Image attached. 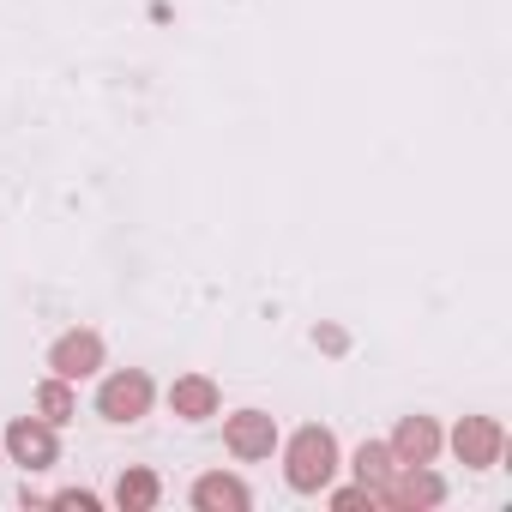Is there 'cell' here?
I'll return each instance as SVG.
<instances>
[{
	"mask_svg": "<svg viewBox=\"0 0 512 512\" xmlns=\"http://www.w3.org/2000/svg\"><path fill=\"white\" fill-rule=\"evenodd\" d=\"M7 452H13V464H25V470H49L55 458H61V440H55V422H13L7 428Z\"/></svg>",
	"mask_w": 512,
	"mask_h": 512,
	"instance_id": "6",
	"label": "cell"
},
{
	"mask_svg": "<svg viewBox=\"0 0 512 512\" xmlns=\"http://www.w3.org/2000/svg\"><path fill=\"white\" fill-rule=\"evenodd\" d=\"M392 470H398V458H392V446H386V440H362V452H356V482L380 494Z\"/></svg>",
	"mask_w": 512,
	"mask_h": 512,
	"instance_id": "12",
	"label": "cell"
},
{
	"mask_svg": "<svg viewBox=\"0 0 512 512\" xmlns=\"http://www.w3.org/2000/svg\"><path fill=\"white\" fill-rule=\"evenodd\" d=\"M314 338H320V344H326V350H344V332H338V326H320V332H314Z\"/></svg>",
	"mask_w": 512,
	"mask_h": 512,
	"instance_id": "16",
	"label": "cell"
},
{
	"mask_svg": "<svg viewBox=\"0 0 512 512\" xmlns=\"http://www.w3.org/2000/svg\"><path fill=\"white\" fill-rule=\"evenodd\" d=\"M37 410H43V422H55V428H61V422H73V410H79V404H73V386H67L61 374H55V380H43V386H37Z\"/></svg>",
	"mask_w": 512,
	"mask_h": 512,
	"instance_id": "13",
	"label": "cell"
},
{
	"mask_svg": "<svg viewBox=\"0 0 512 512\" xmlns=\"http://www.w3.org/2000/svg\"><path fill=\"white\" fill-rule=\"evenodd\" d=\"M151 374L145 368H121V374H109L103 380V392H97V416L103 422H139L145 410H151Z\"/></svg>",
	"mask_w": 512,
	"mask_h": 512,
	"instance_id": "2",
	"label": "cell"
},
{
	"mask_svg": "<svg viewBox=\"0 0 512 512\" xmlns=\"http://www.w3.org/2000/svg\"><path fill=\"white\" fill-rule=\"evenodd\" d=\"M392 458L398 464H434V452H440V428H434V416H404L398 428H392Z\"/></svg>",
	"mask_w": 512,
	"mask_h": 512,
	"instance_id": "8",
	"label": "cell"
},
{
	"mask_svg": "<svg viewBox=\"0 0 512 512\" xmlns=\"http://www.w3.org/2000/svg\"><path fill=\"white\" fill-rule=\"evenodd\" d=\"M332 506H338V512H356V506H374V488H362V482H356V488H338V494H332Z\"/></svg>",
	"mask_w": 512,
	"mask_h": 512,
	"instance_id": "14",
	"label": "cell"
},
{
	"mask_svg": "<svg viewBox=\"0 0 512 512\" xmlns=\"http://www.w3.org/2000/svg\"><path fill=\"white\" fill-rule=\"evenodd\" d=\"M500 446H506V434H500L494 416H464V422L452 428V452H458V464H470V470L500 464Z\"/></svg>",
	"mask_w": 512,
	"mask_h": 512,
	"instance_id": "4",
	"label": "cell"
},
{
	"mask_svg": "<svg viewBox=\"0 0 512 512\" xmlns=\"http://www.w3.org/2000/svg\"><path fill=\"white\" fill-rule=\"evenodd\" d=\"M284 476H290L296 494H320V488L338 476V434L320 428V422L296 428V434H290V452H284Z\"/></svg>",
	"mask_w": 512,
	"mask_h": 512,
	"instance_id": "1",
	"label": "cell"
},
{
	"mask_svg": "<svg viewBox=\"0 0 512 512\" xmlns=\"http://www.w3.org/2000/svg\"><path fill=\"white\" fill-rule=\"evenodd\" d=\"M374 500H386L392 512H422V506H440V500H446V482H440L428 464H398Z\"/></svg>",
	"mask_w": 512,
	"mask_h": 512,
	"instance_id": "3",
	"label": "cell"
},
{
	"mask_svg": "<svg viewBox=\"0 0 512 512\" xmlns=\"http://www.w3.org/2000/svg\"><path fill=\"white\" fill-rule=\"evenodd\" d=\"M217 380H205V374H181L175 386H169V410L175 416H187V422H205V416H217Z\"/></svg>",
	"mask_w": 512,
	"mask_h": 512,
	"instance_id": "9",
	"label": "cell"
},
{
	"mask_svg": "<svg viewBox=\"0 0 512 512\" xmlns=\"http://www.w3.org/2000/svg\"><path fill=\"white\" fill-rule=\"evenodd\" d=\"M157 494H163V482H157V470H121V482H115V506L121 512H151L157 506Z\"/></svg>",
	"mask_w": 512,
	"mask_h": 512,
	"instance_id": "11",
	"label": "cell"
},
{
	"mask_svg": "<svg viewBox=\"0 0 512 512\" xmlns=\"http://www.w3.org/2000/svg\"><path fill=\"white\" fill-rule=\"evenodd\" d=\"M223 446H229L235 458H272L278 422H272L266 410H235V416L223 422Z\"/></svg>",
	"mask_w": 512,
	"mask_h": 512,
	"instance_id": "5",
	"label": "cell"
},
{
	"mask_svg": "<svg viewBox=\"0 0 512 512\" xmlns=\"http://www.w3.org/2000/svg\"><path fill=\"white\" fill-rule=\"evenodd\" d=\"M49 506H61V512H97V494H85V488H67V494H55Z\"/></svg>",
	"mask_w": 512,
	"mask_h": 512,
	"instance_id": "15",
	"label": "cell"
},
{
	"mask_svg": "<svg viewBox=\"0 0 512 512\" xmlns=\"http://www.w3.org/2000/svg\"><path fill=\"white\" fill-rule=\"evenodd\" d=\"M49 368L61 374V380H85V374H97L103 368V338L97 332H61L55 338V350H49Z\"/></svg>",
	"mask_w": 512,
	"mask_h": 512,
	"instance_id": "7",
	"label": "cell"
},
{
	"mask_svg": "<svg viewBox=\"0 0 512 512\" xmlns=\"http://www.w3.org/2000/svg\"><path fill=\"white\" fill-rule=\"evenodd\" d=\"M247 482L241 476H223V470H211V476H199L193 482V506L199 512H247Z\"/></svg>",
	"mask_w": 512,
	"mask_h": 512,
	"instance_id": "10",
	"label": "cell"
}]
</instances>
